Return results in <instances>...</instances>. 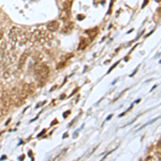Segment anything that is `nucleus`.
<instances>
[{
  "mask_svg": "<svg viewBox=\"0 0 161 161\" xmlns=\"http://www.w3.org/2000/svg\"><path fill=\"white\" fill-rule=\"evenodd\" d=\"M48 74H50V68L45 63H37L35 66V75L36 80L40 86H43L46 82Z\"/></svg>",
  "mask_w": 161,
  "mask_h": 161,
  "instance_id": "f257e3e1",
  "label": "nucleus"
},
{
  "mask_svg": "<svg viewBox=\"0 0 161 161\" xmlns=\"http://www.w3.org/2000/svg\"><path fill=\"white\" fill-rule=\"evenodd\" d=\"M53 35L50 31L45 30H36L33 31V33L30 36V40H32L33 42H37L39 44H46L47 42L53 40Z\"/></svg>",
  "mask_w": 161,
  "mask_h": 161,
  "instance_id": "f03ea898",
  "label": "nucleus"
},
{
  "mask_svg": "<svg viewBox=\"0 0 161 161\" xmlns=\"http://www.w3.org/2000/svg\"><path fill=\"white\" fill-rule=\"evenodd\" d=\"M10 97H11V102L14 104V105H21L24 101H25V98L22 95L21 89L18 88H13L10 94Z\"/></svg>",
  "mask_w": 161,
  "mask_h": 161,
  "instance_id": "7ed1b4c3",
  "label": "nucleus"
},
{
  "mask_svg": "<svg viewBox=\"0 0 161 161\" xmlns=\"http://www.w3.org/2000/svg\"><path fill=\"white\" fill-rule=\"evenodd\" d=\"M30 33L27 32V31L23 30V29H19L18 37H17V43H19V45H25L29 40H30Z\"/></svg>",
  "mask_w": 161,
  "mask_h": 161,
  "instance_id": "20e7f679",
  "label": "nucleus"
},
{
  "mask_svg": "<svg viewBox=\"0 0 161 161\" xmlns=\"http://www.w3.org/2000/svg\"><path fill=\"white\" fill-rule=\"evenodd\" d=\"M36 90V87L33 84H24L23 87H22L21 91H22V95H23L24 98H27V97H29L30 95H32L33 92H35Z\"/></svg>",
  "mask_w": 161,
  "mask_h": 161,
  "instance_id": "39448f33",
  "label": "nucleus"
},
{
  "mask_svg": "<svg viewBox=\"0 0 161 161\" xmlns=\"http://www.w3.org/2000/svg\"><path fill=\"white\" fill-rule=\"evenodd\" d=\"M19 29H21V28L14 26V27H12V28L10 29V31H9V40L11 41L13 44L17 43V37H18Z\"/></svg>",
  "mask_w": 161,
  "mask_h": 161,
  "instance_id": "423d86ee",
  "label": "nucleus"
},
{
  "mask_svg": "<svg viewBox=\"0 0 161 161\" xmlns=\"http://www.w3.org/2000/svg\"><path fill=\"white\" fill-rule=\"evenodd\" d=\"M46 28H47V31H50V32H55V31H57L59 29V23L57 21H52L47 24Z\"/></svg>",
  "mask_w": 161,
  "mask_h": 161,
  "instance_id": "0eeeda50",
  "label": "nucleus"
},
{
  "mask_svg": "<svg viewBox=\"0 0 161 161\" xmlns=\"http://www.w3.org/2000/svg\"><path fill=\"white\" fill-rule=\"evenodd\" d=\"M28 56H29L28 51L24 52L21 55V57H19V60H18V68H19V69H22V68L24 67V65L26 63V60H27V58H28Z\"/></svg>",
  "mask_w": 161,
  "mask_h": 161,
  "instance_id": "6e6552de",
  "label": "nucleus"
},
{
  "mask_svg": "<svg viewBox=\"0 0 161 161\" xmlns=\"http://www.w3.org/2000/svg\"><path fill=\"white\" fill-rule=\"evenodd\" d=\"M73 26H74V25H73L72 22H67L65 27L62 28L61 32L62 33H70L72 31V29H73Z\"/></svg>",
  "mask_w": 161,
  "mask_h": 161,
  "instance_id": "1a4fd4ad",
  "label": "nucleus"
},
{
  "mask_svg": "<svg viewBox=\"0 0 161 161\" xmlns=\"http://www.w3.org/2000/svg\"><path fill=\"white\" fill-rule=\"evenodd\" d=\"M70 10L68 9H63L62 12L60 13V18L62 19V21L65 22H68V19H69V16H70Z\"/></svg>",
  "mask_w": 161,
  "mask_h": 161,
  "instance_id": "9d476101",
  "label": "nucleus"
},
{
  "mask_svg": "<svg viewBox=\"0 0 161 161\" xmlns=\"http://www.w3.org/2000/svg\"><path fill=\"white\" fill-rule=\"evenodd\" d=\"M88 44H89V41L85 38H82V40H80L79 44V50H84V48H86V46H88Z\"/></svg>",
  "mask_w": 161,
  "mask_h": 161,
  "instance_id": "9b49d317",
  "label": "nucleus"
},
{
  "mask_svg": "<svg viewBox=\"0 0 161 161\" xmlns=\"http://www.w3.org/2000/svg\"><path fill=\"white\" fill-rule=\"evenodd\" d=\"M86 33H87V35H88L91 39H94L95 37L97 36V33H98V28H92V29H90V30H87Z\"/></svg>",
  "mask_w": 161,
  "mask_h": 161,
  "instance_id": "f8f14e48",
  "label": "nucleus"
},
{
  "mask_svg": "<svg viewBox=\"0 0 161 161\" xmlns=\"http://www.w3.org/2000/svg\"><path fill=\"white\" fill-rule=\"evenodd\" d=\"M70 113H71V111H67L65 114H63V117H65V118H66V117H68V115H69Z\"/></svg>",
  "mask_w": 161,
  "mask_h": 161,
  "instance_id": "ddd939ff",
  "label": "nucleus"
},
{
  "mask_svg": "<svg viewBox=\"0 0 161 161\" xmlns=\"http://www.w3.org/2000/svg\"><path fill=\"white\" fill-rule=\"evenodd\" d=\"M56 124H57V120H54L52 123V125H56Z\"/></svg>",
  "mask_w": 161,
  "mask_h": 161,
  "instance_id": "4468645a",
  "label": "nucleus"
}]
</instances>
